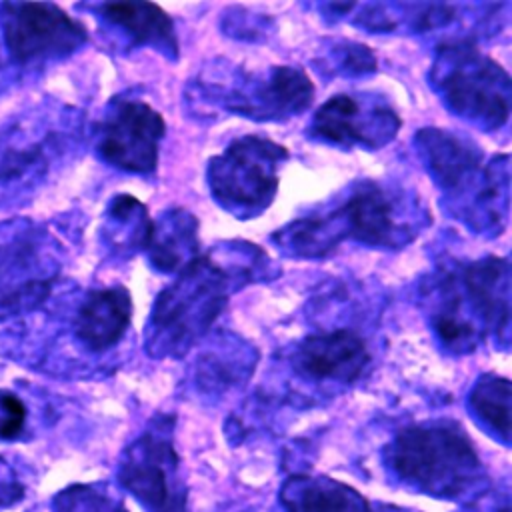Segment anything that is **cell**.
Wrapping results in <instances>:
<instances>
[{
	"label": "cell",
	"instance_id": "3",
	"mask_svg": "<svg viewBox=\"0 0 512 512\" xmlns=\"http://www.w3.org/2000/svg\"><path fill=\"white\" fill-rule=\"evenodd\" d=\"M236 282L212 256H196L158 294L148 322V350L158 356L186 354L220 316Z\"/></svg>",
	"mask_w": 512,
	"mask_h": 512
},
{
	"label": "cell",
	"instance_id": "4",
	"mask_svg": "<svg viewBox=\"0 0 512 512\" xmlns=\"http://www.w3.org/2000/svg\"><path fill=\"white\" fill-rule=\"evenodd\" d=\"M388 458L406 484L438 498H456L480 480V458L454 422L404 428L390 444Z\"/></svg>",
	"mask_w": 512,
	"mask_h": 512
},
{
	"label": "cell",
	"instance_id": "13",
	"mask_svg": "<svg viewBox=\"0 0 512 512\" xmlns=\"http://www.w3.org/2000/svg\"><path fill=\"white\" fill-rule=\"evenodd\" d=\"M60 134L40 128L36 116L12 122L0 130V204H8L30 192L46 176Z\"/></svg>",
	"mask_w": 512,
	"mask_h": 512
},
{
	"label": "cell",
	"instance_id": "7",
	"mask_svg": "<svg viewBox=\"0 0 512 512\" xmlns=\"http://www.w3.org/2000/svg\"><path fill=\"white\" fill-rule=\"evenodd\" d=\"M288 150L262 136H242L208 162V186L214 200L238 218L268 208L278 188V168Z\"/></svg>",
	"mask_w": 512,
	"mask_h": 512
},
{
	"label": "cell",
	"instance_id": "6",
	"mask_svg": "<svg viewBox=\"0 0 512 512\" xmlns=\"http://www.w3.org/2000/svg\"><path fill=\"white\" fill-rule=\"evenodd\" d=\"M432 84L456 116L494 130L510 114V76L466 42L446 44L432 64Z\"/></svg>",
	"mask_w": 512,
	"mask_h": 512
},
{
	"label": "cell",
	"instance_id": "17",
	"mask_svg": "<svg viewBox=\"0 0 512 512\" xmlns=\"http://www.w3.org/2000/svg\"><path fill=\"white\" fill-rule=\"evenodd\" d=\"M100 14L128 34L134 44L154 46L168 56H178V40L172 18L154 2H106L98 6Z\"/></svg>",
	"mask_w": 512,
	"mask_h": 512
},
{
	"label": "cell",
	"instance_id": "12",
	"mask_svg": "<svg viewBox=\"0 0 512 512\" xmlns=\"http://www.w3.org/2000/svg\"><path fill=\"white\" fill-rule=\"evenodd\" d=\"M402 120L386 100L378 96L334 94L312 118V134L342 146L380 148L388 144Z\"/></svg>",
	"mask_w": 512,
	"mask_h": 512
},
{
	"label": "cell",
	"instance_id": "10",
	"mask_svg": "<svg viewBox=\"0 0 512 512\" xmlns=\"http://www.w3.org/2000/svg\"><path fill=\"white\" fill-rule=\"evenodd\" d=\"M122 486L148 512H186V490L178 480V456L166 434L146 432L120 462Z\"/></svg>",
	"mask_w": 512,
	"mask_h": 512
},
{
	"label": "cell",
	"instance_id": "19",
	"mask_svg": "<svg viewBox=\"0 0 512 512\" xmlns=\"http://www.w3.org/2000/svg\"><path fill=\"white\" fill-rule=\"evenodd\" d=\"M282 500L288 512H370V504L356 490L330 478H290Z\"/></svg>",
	"mask_w": 512,
	"mask_h": 512
},
{
	"label": "cell",
	"instance_id": "5",
	"mask_svg": "<svg viewBox=\"0 0 512 512\" xmlns=\"http://www.w3.org/2000/svg\"><path fill=\"white\" fill-rule=\"evenodd\" d=\"M420 154L446 194L466 196L462 214L476 228L504 226L508 206V162L506 156L482 166V152L462 138L440 128H426L416 138Z\"/></svg>",
	"mask_w": 512,
	"mask_h": 512
},
{
	"label": "cell",
	"instance_id": "23",
	"mask_svg": "<svg viewBox=\"0 0 512 512\" xmlns=\"http://www.w3.org/2000/svg\"><path fill=\"white\" fill-rule=\"evenodd\" d=\"M24 494V486L4 458H0V506H12Z\"/></svg>",
	"mask_w": 512,
	"mask_h": 512
},
{
	"label": "cell",
	"instance_id": "20",
	"mask_svg": "<svg viewBox=\"0 0 512 512\" xmlns=\"http://www.w3.org/2000/svg\"><path fill=\"white\" fill-rule=\"evenodd\" d=\"M108 226L112 248L128 254L138 248H146L152 232L146 206L128 194H120L110 202Z\"/></svg>",
	"mask_w": 512,
	"mask_h": 512
},
{
	"label": "cell",
	"instance_id": "24",
	"mask_svg": "<svg viewBox=\"0 0 512 512\" xmlns=\"http://www.w3.org/2000/svg\"><path fill=\"white\" fill-rule=\"evenodd\" d=\"M82 500H84L86 512H98L100 510V502H102L100 494H94L92 490L82 488Z\"/></svg>",
	"mask_w": 512,
	"mask_h": 512
},
{
	"label": "cell",
	"instance_id": "16",
	"mask_svg": "<svg viewBox=\"0 0 512 512\" xmlns=\"http://www.w3.org/2000/svg\"><path fill=\"white\" fill-rule=\"evenodd\" d=\"M132 318V298L124 286L90 290L72 318V334L90 352L112 348Z\"/></svg>",
	"mask_w": 512,
	"mask_h": 512
},
{
	"label": "cell",
	"instance_id": "2",
	"mask_svg": "<svg viewBox=\"0 0 512 512\" xmlns=\"http://www.w3.org/2000/svg\"><path fill=\"white\" fill-rule=\"evenodd\" d=\"M510 268L484 258L448 272L436 286L432 326L452 352H472L488 334L508 336Z\"/></svg>",
	"mask_w": 512,
	"mask_h": 512
},
{
	"label": "cell",
	"instance_id": "14",
	"mask_svg": "<svg viewBox=\"0 0 512 512\" xmlns=\"http://www.w3.org/2000/svg\"><path fill=\"white\" fill-rule=\"evenodd\" d=\"M314 98L312 80L298 68L272 66L238 80L224 96V106L252 120H282L300 114Z\"/></svg>",
	"mask_w": 512,
	"mask_h": 512
},
{
	"label": "cell",
	"instance_id": "18",
	"mask_svg": "<svg viewBox=\"0 0 512 512\" xmlns=\"http://www.w3.org/2000/svg\"><path fill=\"white\" fill-rule=\"evenodd\" d=\"M198 220L184 208H172L152 222L150 240L146 244L150 262L162 272L176 274L186 268L198 254Z\"/></svg>",
	"mask_w": 512,
	"mask_h": 512
},
{
	"label": "cell",
	"instance_id": "1",
	"mask_svg": "<svg viewBox=\"0 0 512 512\" xmlns=\"http://www.w3.org/2000/svg\"><path fill=\"white\" fill-rule=\"evenodd\" d=\"M414 236V224L400 220L396 196L370 180L358 184L340 208L294 220L278 230L274 240L292 256L320 258L344 238L378 248H398Z\"/></svg>",
	"mask_w": 512,
	"mask_h": 512
},
{
	"label": "cell",
	"instance_id": "21",
	"mask_svg": "<svg viewBox=\"0 0 512 512\" xmlns=\"http://www.w3.org/2000/svg\"><path fill=\"white\" fill-rule=\"evenodd\" d=\"M470 404L474 412L500 434L504 442L510 438V382L506 378L486 374L482 376L472 394Z\"/></svg>",
	"mask_w": 512,
	"mask_h": 512
},
{
	"label": "cell",
	"instance_id": "9",
	"mask_svg": "<svg viewBox=\"0 0 512 512\" xmlns=\"http://www.w3.org/2000/svg\"><path fill=\"white\" fill-rule=\"evenodd\" d=\"M50 238L28 222L0 224V320L34 312L56 280Z\"/></svg>",
	"mask_w": 512,
	"mask_h": 512
},
{
	"label": "cell",
	"instance_id": "15",
	"mask_svg": "<svg viewBox=\"0 0 512 512\" xmlns=\"http://www.w3.org/2000/svg\"><path fill=\"white\" fill-rule=\"evenodd\" d=\"M364 340L350 330H334L304 338L294 352V366L318 380L354 382L368 366Z\"/></svg>",
	"mask_w": 512,
	"mask_h": 512
},
{
	"label": "cell",
	"instance_id": "8",
	"mask_svg": "<svg viewBox=\"0 0 512 512\" xmlns=\"http://www.w3.org/2000/svg\"><path fill=\"white\" fill-rule=\"evenodd\" d=\"M80 20L50 2L0 4V66L32 70L64 58L86 42Z\"/></svg>",
	"mask_w": 512,
	"mask_h": 512
},
{
	"label": "cell",
	"instance_id": "11",
	"mask_svg": "<svg viewBox=\"0 0 512 512\" xmlns=\"http://www.w3.org/2000/svg\"><path fill=\"white\" fill-rule=\"evenodd\" d=\"M164 118L142 100H118L98 128L100 156L126 172L146 174L156 168Z\"/></svg>",
	"mask_w": 512,
	"mask_h": 512
},
{
	"label": "cell",
	"instance_id": "22",
	"mask_svg": "<svg viewBox=\"0 0 512 512\" xmlns=\"http://www.w3.org/2000/svg\"><path fill=\"white\" fill-rule=\"evenodd\" d=\"M26 416L24 402L16 394L0 390V438L16 440L24 432Z\"/></svg>",
	"mask_w": 512,
	"mask_h": 512
}]
</instances>
